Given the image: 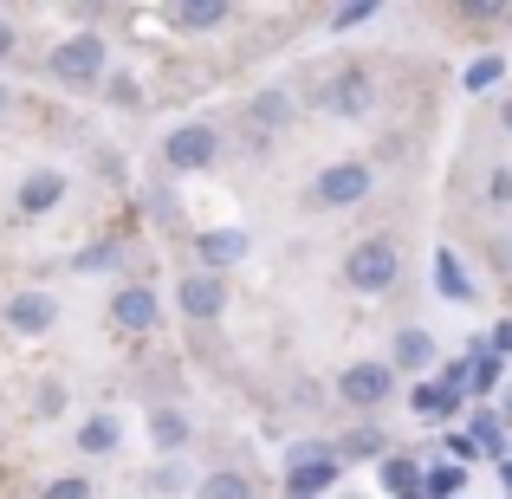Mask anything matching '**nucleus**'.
I'll list each match as a JSON object with an SVG mask.
<instances>
[{"instance_id": "f257e3e1", "label": "nucleus", "mask_w": 512, "mask_h": 499, "mask_svg": "<svg viewBox=\"0 0 512 499\" xmlns=\"http://www.w3.org/2000/svg\"><path fill=\"white\" fill-rule=\"evenodd\" d=\"M338 474H344L338 441H299V448L286 454V493H299V499L331 493V487H338Z\"/></svg>"}, {"instance_id": "f03ea898", "label": "nucleus", "mask_w": 512, "mask_h": 499, "mask_svg": "<svg viewBox=\"0 0 512 499\" xmlns=\"http://www.w3.org/2000/svg\"><path fill=\"white\" fill-rule=\"evenodd\" d=\"M344 279H350V292H389V286L402 279V253H396V240H389V234L357 240V247L344 253Z\"/></svg>"}, {"instance_id": "7ed1b4c3", "label": "nucleus", "mask_w": 512, "mask_h": 499, "mask_svg": "<svg viewBox=\"0 0 512 499\" xmlns=\"http://www.w3.org/2000/svg\"><path fill=\"white\" fill-rule=\"evenodd\" d=\"M370 188H376V169L370 163H331V169L312 175L305 201L325 208V214H344V208H357V201H370Z\"/></svg>"}, {"instance_id": "20e7f679", "label": "nucleus", "mask_w": 512, "mask_h": 499, "mask_svg": "<svg viewBox=\"0 0 512 499\" xmlns=\"http://www.w3.org/2000/svg\"><path fill=\"white\" fill-rule=\"evenodd\" d=\"M52 78L59 85H98L104 78V65H111V39L104 33H72V39H59L52 46Z\"/></svg>"}, {"instance_id": "39448f33", "label": "nucleus", "mask_w": 512, "mask_h": 499, "mask_svg": "<svg viewBox=\"0 0 512 499\" xmlns=\"http://www.w3.org/2000/svg\"><path fill=\"white\" fill-rule=\"evenodd\" d=\"M338 396L350 402V409H383L389 396H396V363L389 357H363V363H350V370L338 376Z\"/></svg>"}, {"instance_id": "423d86ee", "label": "nucleus", "mask_w": 512, "mask_h": 499, "mask_svg": "<svg viewBox=\"0 0 512 499\" xmlns=\"http://www.w3.org/2000/svg\"><path fill=\"white\" fill-rule=\"evenodd\" d=\"M214 156H221V130L214 124H182L163 137V169H175V175L214 169Z\"/></svg>"}, {"instance_id": "0eeeda50", "label": "nucleus", "mask_w": 512, "mask_h": 499, "mask_svg": "<svg viewBox=\"0 0 512 499\" xmlns=\"http://www.w3.org/2000/svg\"><path fill=\"white\" fill-rule=\"evenodd\" d=\"M370 104H376V85H370V72H357V65L318 85V111H331V117H370Z\"/></svg>"}, {"instance_id": "6e6552de", "label": "nucleus", "mask_w": 512, "mask_h": 499, "mask_svg": "<svg viewBox=\"0 0 512 499\" xmlns=\"http://www.w3.org/2000/svg\"><path fill=\"white\" fill-rule=\"evenodd\" d=\"M0 325L20 331V337H46L59 325V299H52V292H13V299L0 305Z\"/></svg>"}, {"instance_id": "1a4fd4ad", "label": "nucleus", "mask_w": 512, "mask_h": 499, "mask_svg": "<svg viewBox=\"0 0 512 499\" xmlns=\"http://www.w3.org/2000/svg\"><path fill=\"white\" fill-rule=\"evenodd\" d=\"M175 305H182L195 325H214V318L227 312V286H221V273H182V279H175Z\"/></svg>"}, {"instance_id": "9d476101", "label": "nucleus", "mask_w": 512, "mask_h": 499, "mask_svg": "<svg viewBox=\"0 0 512 499\" xmlns=\"http://www.w3.org/2000/svg\"><path fill=\"white\" fill-rule=\"evenodd\" d=\"M111 325L130 331V337L156 331V325H163V299H156L150 286H117V292H111Z\"/></svg>"}, {"instance_id": "9b49d317", "label": "nucleus", "mask_w": 512, "mask_h": 499, "mask_svg": "<svg viewBox=\"0 0 512 499\" xmlns=\"http://www.w3.org/2000/svg\"><path fill=\"white\" fill-rule=\"evenodd\" d=\"M65 188L72 182H65L59 169H33V175H20V188H13V208H20L26 221H39V214H52L65 201Z\"/></svg>"}, {"instance_id": "f8f14e48", "label": "nucleus", "mask_w": 512, "mask_h": 499, "mask_svg": "<svg viewBox=\"0 0 512 499\" xmlns=\"http://www.w3.org/2000/svg\"><path fill=\"white\" fill-rule=\"evenodd\" d=\"M247 227H208V234L195 240V253H201V273H221V266H234V260H247Z\"/></svg>"}, {"instance_id": "ddd939ff", "label": "nucleus", "mask_w": 512, "mask_h": 499, "mask_svg": "<svg viewBox=\"0 0 512 499\" xmlns=\"http://www.w3.org/2000/svg\"><path fill=\"white\" fill-rule=\"evenodd\" d=\"M435 357H441V350H435V337H428L422 325H402L396 344H389V363H396V370H415V376L435 370Z\"/></svg>"}, {"instance_id": "4468645a", "label": "nucleus", "mask_w": 512, "mask_h": 499, "mask_svg": "<svg viewBox=\"0 0 512 499\" xmlns=\"http://www.w3.org/2000/svg\"><path fill=\"white\" fill-rule=\"evenodd\" d=\"M338 461H389V435L376 422H357L350 435H338Z\"/></svg>"}, {"instance_id": "2eb2a0df", "label": "nucleus", "mask_w": 512, "mask_h": 499, "mask_svg": "<svg viewBox=\"0 0 512 499\" xmlns=\"http://www.w3.org/2000/svg\"><path fill=\"white\" fill-rule=\"evenodd\" d=\"M409 409L422 415V422H448V415L461 409V389H448V383H415L409 389Z\"/></svg>"}, {"instance_id": "dca6fc26", "label": "nucleus", "mask_w": 512, "mask_h": 499, "mask_svg": "<svg viewBox=\"0 0 512 499\" xmlns=\"http://www.w3.org/2000/svg\"><path fill=\"white\" fill-rule=\"evenodd\" d=\"M286 117H292V98H286V91H260V98L247 104V130H253V137L286 130Z\"/></svg>"}, {"instance_id": "f3484780", "label": "nucleus", "mask_w": 512, "mask_h": 499, "mask_svg": "<svg viewBox=\"0 0 512 499\" xmlns=\"http://www.w3.org/2000/svg\"><path fill=\"white\" fill-rule=\"evenodd\" d=\"M188 435H195V428H188V415H182V409H169V402H156V409H150V441H156L163 454L188 448Z\"/></svg>"}, {"instance_id": "a211bd4d", "label": "nucleus", "mask_w": 512, "mask_h": 499, "mask_svg": "<svg viewBox=\"0 0 512 499\" xmlns=\"http://www.w3.org/2000/svg\"><path fill=\"white\" fill-rule=\"evenodd\" d=\"M169 26H182V33H214V26H227V7L221 0H182V7H169Z\"/></svg>"}, {"instance_id": "6ab92c4d", "label": "nucleus", "mask_w": 512, "mask_h": 499, "mask_svg": "<svg viewBox=\"0 0 512 499\" xmlns=\"http://www.w3.org/2000/svg\"><path fill=\"white\" fill-rule=\"evenodd\" d=\"M195 499H253V480L240 467H214V474H201Z\"/></svg>"}, {"instance_id": "aec40b11", "label": "nucleus", "mask_w": 512, "mask_h": 499, "mask_svg": "<svg viewBox=\"0 0 512 499\" xmlns=\"http://www.w3.org/2000/svg\"><path fill=\"white\" fill-rule=\"evenodd\" d=\"M435 286H441V292H448V299H454V305H467V299H474V279H467V273H461V253H448V247H441V253H435Z\"/></svg>"}, {"instance_id": "412c9836", "label": "nucleus", "mask_w": 512, "mask_h": 499, "mask_svg": "<svg viewBox=\"0 0 512 499\" xmlns=\"http://www.w3.org/2000/svg\"><path fill=\"white\" fill-rule=\"evenodd\" d=\"M117 441H124L117 415H91V422L78 428V448H85V454H117Z\"/></svg>"}, {"instance_id": "4be33fe9", "label": "nucleus", "mask_w": 512, "mask_h": 499, "mask_svg": "<svg viewBox=\"0 0 512 499\" xmlns=\"http://www.w3.org/2000/svg\"><path fill=\"white\" fill-rule=\"evenodd\" d=\"M383 487L396 493V499L422 493V461H402V454H389V461H383Z\"/></svg>"}, {"instance_id": "5701e85b", "label": "nucleus", "mask_w": 512, "mask_h": 499, "mask_svg": "<svg viewBox=\"0 0 512 499\" xmlns=\"http://www.w3.org/2000/svg\"><path fill=\"white\" fill-rule=\"evenodd\" d=\"M461 467H454V461H435V467H422V499H454V493H461Z\"/></svg>"}, {"instance_id": "b1692460", "label": "nucleus", "mask_w": 512, "mask_h": 499, "mask_svg": "<svg viewBox=\"0 0 512 499\" xmlns=\"http://www.w3.org/2000/svg\"><path fill=\"white\" fill-rule=\"evenodd\" d=\"M467 435H474V448L493 454V461L506 454V435H500V422H493V415H474V428H467Z\"/></svg>"}, {"instance_id": "393cba45", "label": "nucleus", "mask_w": 512, "mask_h": 499, "mask_svg": "<svg viewBox=\"0 0 512 499\" xmlns=\"http://www.w3.org/2000/svg\"><path fill=\"white\" fill-rule=\"evenodd\" d=\"M500 72H506L500 59H474V65H467V78H461V85H467V91H493V85H500Z\"/></svg>"}, {"instance_id": "a878e982", "label": "nucleus", "mask_w": 512, "mask_h": 499, "mask_svg": "<svg viewBox=\"0 0 512 499\" xmlns=\"http://www.w3.org/2000/svg\"><path fill=\"white\" fill-rule=\"evenodd\" d=\"M111 104H117V111H137V104H143V85L130 72H111Z\"/></svg>"}, {"instance_id": "bb28decb", "label": "nucleus", "mask_w": 512, "mask_h": 499, "mask_svg": "<svg viewBox=\"0 0 512 499\" xmlns=\"http://www.w3.org/2000/svg\"><path fill=\"white\" fill-rule=\"evenodd\" d=\"M461 20H467V26H500V20H512V7H493V0H480V7H461Z\"/></svg>"}, {"instance_id": "cd10ccee", "label": "nucleus", "mask_w": 512, "mask_h": 499, "mask_svg": "<svg viewBox=\"0 0 512 499\" xmlns=\"http://www.w3.org/2000/svg\"><path fill=\"white\" fill-rule=\"evenodd\" d=\"M111 260H117V247H111V240H98V247L78 253V273H98V266H111Z\"/></svg>"}, {"instance_id": "c85d7f7f", "label": "nucleus", "mask_w": 512, "mask_h": 499, "mask_svg": "<svg viewBox=\"0 0 512 499\" xmlns=\"http://www.w3.org/2000/svg\"><path fill=\"white\" fill-rule=\"evenodd\" d=\"M46 499H91V480H78V474H65V480H52Z\"/></svg>"}, {"instance_id": "c756f323", "label": "nucleus", "mask_w": 512, "mask_h": 499, "mask_svg": "<svg viewBox=\"0 0 512 499\" xmlns=\"http://www.w3.org/2000/svg\"><path fill=\"white\" fill-rule=\"evenodd\" d=\"M363 20H376V0H363V7H338V13H331V26H338V33H344V26H363Z\"/></svg>"}, {"instance_id": "7c9ffc66", "label": "nucleus", "mask_w": 512, "mask_h": 499, "mask_svg": "<svg viewBox=\"0 0 512 499\" xmlns=\"http://www.w3.org/2000/svg\"><path fill=\"white\" fill-rule=\"evenodd\" d=\"M150 487H156V493H182V487H188V474H182V467H156Z\"/></svg>"}, {"instance_id": "2f4dec72", "label": "nucleus", "mask_w": 512, "mask_h": 499, "mask_svg": "<svg viewBox=\"0 0 512 499\" xmlns=\"http://www.w3.org/2000/svg\"><path fill=\"white\" fill-rule=\"evenodd\" d=\"M487 201H493V208H506V201H512V169H493V182H487Z\"/></svg>"}, {"instance_id": "473e14b6", "label": "nucleus", "mask_w": 512, "mask_h": 499, "mask_svg": "<svg viewBox=\"0 0 512 499\" xmlns=\"http://www.w3.org/2000/svg\"><path fill=\"white\" fill-rule=\"evenodd\" d=\"M65 409V383H39V415H59Z\"/></svg>"}, {"instance_id": "72a5a7b5", "label": "nucleus", "mask_w": 512, "mask_h": 499, "mask_svg": "<svg viewBox=\"0 0 512 499\" xmlns=\"http://www.w3.org/2000/svg\"><path fill=\"white\" fill-rule=\"evenodd\" d=\"M487 344L500 350V357H512V318H506V325H493V337H487Z\"/></svg>"}, {"instance_id": "f704fd0d", "label": "nucleus", "mask_w": 512, "mask_h": 499, "mask_svg": "<svg viewBox=\"0 0 512 499\" xmlns=\"http://www.w3.org/2000/svg\"><path fill=\"white\" fill-rule=\"evenodd\" d=\"M0 59H13V26L0 20Z\"/></svg>"}, {"instance_id": "c9c22d12", "label": "nucleus", "mask_w": 512, "mask_h": 499, "mask_svg": "<svg viewBox=\"0 0 512 499\" xmlns=\"http://www.w3.org/2000/svg\"><path fill=\"white\" fill-rule=\"evenodd\" d=\"M500 422L512 428V389H506V402H500Z\"/></svg>"}, {"instance_id": "e433bc0d", "label": "nucleus", "mask_w": 512, "mask_h": 499, "mask_svg": "<svg viewBox=\"0 0 512 499\" xmlns=\"http://www.w3.org/2000/svg\"><path fill=\"white\" fill-rule=\"evenodd\" d=\"M500 124H506V130H512V98H500Z\"/></svg>"}, {"instance_id": "4c0bfd02", "label": "nucleus", "mask_w": 512, "mask_h": 499, "mask_svg": "<svg viewBox=\"0 0 512 499\" xmlns=\"http://www.w3.org/2000/svg\"><path fill=\"white\" fill-rule=\"evenodd\" d=\"M7 104H13V91H7V85H0V111H7Z\"/></svg>"}, {"instance_id": "58836bf2", "label": "nucleus", "mask_w": 512, "mask_h": 499, "mask_svg": "<svg viewBox=\"0 0 512 499\" xmlns=\"http://www.w3.org/2000/svg\"><path fill=\"white\" fill-rule=\"evenodd\" d=\"M286 499H299V493H286Z\"/></svg>"}]
</instances>
